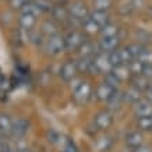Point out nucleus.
Here are the masks:
<instances>
[{
    "mask_svg": "<svg viewBox=\"0 0 152 152\" xmlns=\"http://www.w3.org/2000/svg\"><path fill=\"white\" fill-rule=\"evenodd\" d=\"M124 101H126L124 99V92H121V91H116V92L112 95L110 99L106 102V103H107V110L109 112L119 110Z\"/></svg>",
    "mask_w": 152,
    "mask_h": 152,
    "instance_id": "ddd939ff",
    "label": "nucleus"
},
{
    "mask_svg": "<svg viewBox=\"0 0 152 152\" xmlns=\"http://www.w3.org/2000/svg\"><path fill=\"white\" fill-rule=\"evenodd\" d=\"M94 10L98 11H107L112 7V0H92Z\"/></svg>",
    "mask_w": 152,
    "mask_h": 152,
    "instance_id": "c756f323",
    "label": "nucleus"
},
{
    "mask_svg": "<svg viewBox=\"0 0 152 152\" xmlns=\"http://www.w3.org/2000/svg\"><path fill=\"white\" fill-rule=\"evenodd\" d=\"M145 99H147L148 102H151L152 103V89L151 88H148L147 92H145Z\"/></svg>",
    "mask_w": 152,
    "mask_h": 152,
    "instance_id": "58836bf2",
    "label": "nucleus"
},
{
    "mask_svg": "<svg viewBox=\"0 0 152 152\" xmlns=\"http://www.w3.org/2000/svg\"><path fill=\"white\" fill-rule=\"evenodd\" d=\"M105 83H106V84H109V85H110V87H113L115 89H117V88H119V84L121 83V81L116 78V77H115V75H113L112 73H109V74H106Z\"/></svg>",
    "mask_w": 152,
    "mask_h": 152,
    "instance_id": "f704fd0d",
    "label": "nucleus"
},
{
    "mask_svg": "<svg viewBox=\"0 0 152 152\" xmlns=\"http://www.w3.org/2000/svg\"><path fill=\"white\" fill-rule=\"evenodd\" d=\"M15 152H31V151H29L27 147H23V148H17V149H15Z\"/></svg>",
    "mask_w": 152,
    "mask_h": 152,
    "instance_id": "ea45409f",
    "label": "nucleus"
},
{
    "mask_svg": "<svg viewBox=\"0 0 152 152\" xmlns=\"http://www.w3.org/2000/svg\"><path fill=\"white\" fill-rule=\"evenodd\" d=\"M120 39L119 37H113V38H102L101 41L98 42V52H102V53H110V52L116 50L117 46L120 43Z\"/></svg>",
    "mask_w": 152,
    "mask_h": 152,
    "instance_id": "6e6552de",
    "label": "nucleus"
},
{
    "mask_svg": "<svg viewBox=\"0 0 152 152\" xmlns=\"http://www.w3.org/2000/svg\"><path fill=\"white\" fill-rule=\"evenodd\" d=\"M95 50H96V48H95V45H94L92 42L85 41L83 45H81V48L78 49L80 57H94Z\"/></svg>",
    "mask_w": 152,
    "mask_h": 152,
    "instance_id": "4be33fe9",
    "label": "nucleus"
},
{
    "mask_svg": "<svg viewBox=\"0 0 152 152\" xmlns=\"http://www.w3.org/2000/svg\"><path fill=\"white\" fill-rule=\"evenodd\" d=\"M151 131H152V130H151Z\"/></svg>",
    "mask_w": 152,
    "mask_h": 152,
    "instance_id": "37998d69",
    "label": "nucleus"
},
{
    "mask_svg": "<svg viewBox=\"0 0 152 152\" xmlns=\"http://www.w3.org/2000/svg\"><path fill=\"white\" fill-rule=\"evenodd\" d=\"M28 127H29L28 120L23 119V117H20V119L14 120V121H13V131H11V135H13L14 138L21 140L24 135L27 134Z\"/></svg>",
    "mask_w": 152,
    "mask_h": 152,
    "instance_id": "9d476101",
    "label": "nucleus"
},
{
    "mask_svg": "<svg viewBox=\"0 0 152 152\" xmlns=\"http://www.w3.org/2000/svg\"><path fill=\"white\" fill-rule=\"evenodd\" d=\"M144 142V135L142 133L137 130V131H131V133L127 134V137H126V144H127V147L131 148V149H137L142 145Z\"/></svg>",
    "mask_w": 152,
    "mask_h": 152,
    "instance_id": "9b49d317",
    "label": "nucleus"
},
{
    "mask_svg": "<svg viewBox=\"0 0 152 152\" xmlns=\"http://www.w3.org/2000/svg\"><path fill=\"white\" fill-rule=\"evenodd\" d=\"M113 70V64L110 61L109 53H102L98 52V55L94 57V71L98 74H109Z\"/></svg>",
    "mask_w": 152,
    "mask_h": 152,
    "instance_id": "f03ea898",
    "label": "nucleus"
},
{
    "mask_svg": "<svg viewBox=\"0 0 152 152\" xmlns=\"http://www.w3.org/2000/svg\"><path fill=\"white\" fill-rule=\"evenodd\" d=\"M120 28L113 23H109L106 27H103L101 29L102 38H113V37H119Z\"/></svg>",
    "mask_w": 152,
    "mask_h": 152,
    "instance_id": "393cba45",
    "label": "nucleus"
},
{
    "mask_svg": "<svg viewBox=\"0 0 152 152\" xmlns=\"http://www.w3.org/2000/svg\"><path fill=\"white\" fill-rule=\"evenodd\" d=\"M69 13H70V17L78 20V21H84L85 18L89 17L88 7L83 0H74V1H71L69 6Z\"/></svg>",
    "mask_w": 152,
    "mask_h": 152,
    "instance_id": "7ed1b4c3",
    "label": "nucleus"
},
{
    "mask_svg": "<svg viewBox=\"0 0 152 152\" xmlns=\"http://www.w3.org/2000/svg\"><path fill=\"white\" fill-rule=\"evenodd\" d=\"M116 91H117V89H115L113 87H110L109 84H106L105 81H103V83L99 84V85L96 87V89H95V96H96L98 101L107 102Z\"/></svg>",
    "mask_w": 152,
    "mask_h": 152,
    "instance_id": "1a4fd4ad",
    "label": "nucleus"
},
{
    "mask_svg": "<svg viewBox=\"0 0 152 152\" xmlns=\"http://www.w3.org/2000/svg\"><path fill=\"white\" fill-rule=\"evenodd\" d=\"M20 27H21V29H24V31H31L34 27H35V24H37V17L35 15H32V14H28V13H21V15H20Z\"/></svg>",
    "mask_w": 152,
    "mask_h": 152,
    "instance_id": "4468645a",
    "label": "nucleus"
},
{
    "mask_svg": "<svg viewBox=\"0 0 152 152\" xmlns=\"http://www.w3.org/2000/svg\"><path fill=\"white\" fill-rule=\"evenodd\" d=\"M117 55H119V60H120V64H130L131 61L134 60L133 55L130 53V50L126 48H120L117 49Z\"/></svg>",
    "mask_w": 152,
    "mask_h": 152,
    "instance_id": "bb28decb",
    "label": "nucleus"
},
{
    "mask_svg": "<svg viewBox=\"0 0 152 152\" xmlns=\"http://www.w3.org/2000/svg\"><path fill=\"white\" fill-rule=\"evenodd\" d=\"M75 64L80 73H89L94 70V57H80Z\"/></svg>",
    "mask_w": 152,
    "mask_h": 152,
    "instance_id": "6ab92c4d",
    "label": "nucleus"
},
{
    "mask_svg": "<svg viewBox=\"0 0 152 152\" xmlns=\"http://www.w3.org/2000/svg\"><path fill=\"white\" fill-rule=\"evenodd\" d=\"M52 15L56 21H61V23H66L69 21L70 18V13H69V9H66L64 4H57V6H53L52 9Z\"/></svg>",
    "mask_w": 152,
    "mask_h": 152,
    "instance_id": "2eb2a0df",
    "label": "nucleus"
},
{
    "mask_svg": "<svg viewBox=\"0 0 152 152\" xmlns=\"http://www.w3.org/2000/svg\"><path fill=\"white\" fill-rule=\"evenodd\" d=\"M112 74H113L117 80H120V81H126V80L130 77L131 71H130L129 64H119V66H115V67H113Z\"/></svg>",
    "mask_w": 152,
    "mask_h": 152,
    "instance_id": "a211bd4d",
    "label": "nucleus"
},
{
    "mask_svg": "<svg viewBox=\"0 0 152 152\" xmlns=\"http://www.w3.org/2000/svg\"><path fill=\"white\" fill-rule=\"evenodd\" d=\"M29 0H10V6L14 10H23Z\"/></svg>",
    "mask_w": 152,
    "mask_h": 152,
    "instance_id": "c9c22d12",
    "label": "nucleus"
},
{
    "mask_svg": "<svg viewBox=\"0 0 152 152\" xmlns=\"http://www.w3.org/2000/svg\"><path fill=\"white\" fill-rule=\"evenodd\" d=\"M91 96H92V87H91V84L87 83V81H84L83 85H81L77 91L73 92L74 101L77 102L78 105H85V103H88V101L91 99Z\"/></svg>",
    "mask_w": 152,
    "mask_h": 152,
    "instance_id": "39448f33",
    "label": "nucleus"
},
{
    "mask_svg": "<svg viewBox=\"0 0 152 152\" xmlns=\"http://www.w3.org/2000/svg\"><path fill=\"white\" fill-rule=\"evenodd\" d=\"M35 1V4L38 6V9L42 11H45V13H49V11H52V9H53V4H52L50 0H34Z\"/></svg>",
    "mask_w": 152,
    "mask_h": 152,
    "instance_id": "473e14b6",
    "label": "nucleus"
},
{
    "mask_svg": "<svg viewBox=\"0 0 152 152\" xmlns=\"http://www.w3.org/2000/svg\"><path fill=\"white\" fill-rule=\"evenodd\" d=\"M135 60H138L140 63H142L144 66H151L152 64V52L144 49V50L141 52V55H140Z\"/></svg>",
    "mask_w": 152,
    "mask_h": 152,
    "instance_id": "2f4dec72",
    "label": "nucleus"
},
{
    "mask_svg": "<svg viewBox=\"0 0 152 152\" xmlns=\"http://www.w3.org/2000/svg\"><path fill=\"white\" fill-rule=\"evenodd\" d=\"M127 49L130 50V53L133 55L134 60H135L140 55H141V52H142L145 48H144V45H141V43H131V45L127 46Z\"/></svg>",
    "mask_w": 152,
    "mask_h": 152,
    "instance_id": "72a5a7b5",
    "label": "nucleus"
},
{
    "mask_svg": "<svg viewBox=\"0 0 152 152\" xmlns=\"http://www.w3.org/2000/svg\"><path fill=\"white\" fill-rule=\"evenodd\" d=\"M141 96H142V95H141V91L137 89L135 87H133V85L124 92V99L127 102H130V103H133V105H135L137 102L141 101V99H142Z\"/></svg>",
    "mask_w": 152,
    "mask_h": 152,
    "instance_id": "412c9836",
    "label": "nucleus"
},
{
    "mask_svg": "<svg viewBox=\"0 0 152 152\" xmlns=\"http://www.w3.org/2000/svg\"><path fill=\"white\" fill-rule=\"evenodd\" d=\"M133 152H152V149H151V148H148V147H144V145H141L140 148L134 149Z\"/></svg>",
    "mask_w": 152,
    "mask_h": 152,
    "instance_id": "4c0bfd02",
    "label": "nucleus"
},
{
    "mask_svg": "<svg viewBox=\"0 0 152 152\" xmlns=\"http://www.w3.org/2000/svg\"><path fill=\"white\" fill-rule=\"evenodd\" d=\"M129 67H130L131 74H134V75H141V74H144V70H145L147 66H144L142 63H140L138 60H133L129 64Z\"/></svg>",
    "mask_w": 152,
    "mask_h": 152,
    "instance_id": "7c9ffc66",
    "label": "nucleus"
},
{
    "mask_svg": "<svg viewBox=\"0 0 152 152\" xmlns=\"http://www.w3.org/2000/svg\"><path fill=\"white\" fill-rule=\"evenodd\" d=\"M27 38L29 42H32L34 45H43L45 43V35L41 32V29L39 31H34V29H31V31H28L27 32Z\"/></svg>",
    "mask_w": 152,
    "mask_h": 152,
    "instance_id": "a878e982",
    "label": "nucleus"
},
{
    "mask_svg": "<svg viewBox=\"0 0 152 152\" xmlns=\"http://www.w3.org/2000/svg\"><path fill=\"white\" fill-rule=\"evenodd\" d=\"M83 78H81V77H78V75H77V77H75V78L74 80H71V81H70V88H71V91H77V89H78L80 87H81V85H83Z\"/></svg>",
    "mask_w": 152,
    "mask_h": 152,
    "instance_id": "e433bc0d",
    "label": "nucleus"
},
{
    "mask_svg": "<svg viewBox=\"0 0 152 152\" xmlns=\"http://www.w3.org/2000/svg\"><path fill=\"white\" fill-rule=\"evenodd\" d=\"M84 42H85V38H84V35L80 31H70L64 37L66 50H69V52L78 50Z\"/></svg>",
    "mask_w": 152,
    "mask_h": 152,
    "instance_id": "20e7f679",
    "label": "nucleus"
},
{
    "mask_svg": "<svg viewBox=\"0 0 152 152\" xmlns=\"http://www.w3.org/2000/svg\"><path fill=\"white\" fill-rule=\"evenodd\" d=\"M151 67H152V64H151Z\"/></svg>",
    "mask_w": 152,
    "mask_h": 152,
    "instance_id": "79ce46f5",
    "label": "nucleus"
},
{
    "mask_svg": "<svg viewBox=\"0 0 152 152\" xmlns=\"http://www.w3.org/2000/svg\"><path fill=\"white\" fill-rule=\"evenodd\" d=\"M89 17H91V18H92L101 28L106 27L107 24L110 23V18H109L107 11H98V10H94L92 13L89 14Z\"/></svg>",
    "mask_w": 152,
    "mask_h": 152,
    "instance_id": "f3484780",
    "label": "nucleus"
},
{
    "mask_svg": "<svg viewBox=\"0 0 152 152\" xmlns=\"http://www.w3.org/2000/svg\"><path fill=\"white\" fill-rule=\"evenodd\" d=\"M83 28H84V31H85L87 34H89V35L101 32V29H102V28L99 27L92 18H91V17H88V18H85L83 21Z\"/></svg>",
    "mask_w": 152,
    "mask_h": 152,
    "instance_id": "b1692460",
    "label": "nucleus"
},
{
    "mask_svg": "<svg viewBox=\"0 0 152 152\" xmlns=\"http://www.w3.org/2000/svg\"><path fill=\"white\" fill-rule=\"evenodd\" d=\"M77 73H78V69H77L75 61H73V60H67L66 63H63L61 69H60V75L66 83H70L71 80L75 78Z\"/></svg>",
    "mask_w": 152,
    "mask_h": 152,
    "instance_id": "0eeeda50",
    "label": "nucleus"
},
{
    "mask_svg": "<svg viewBox=\"0 0 152 152\" xmlns=\"http://www.w3.org/2000/svg\"><path fill=\"white\" fill-rule=\"evenodd\" d=\"M137 127L140 129V131H149V130H152V115L138 117Z\"/></svg>",
    "mask_w": 152,
    "mask_h": 152,
    "instance_id": "cd10ccee",
    "label": "nucleus"
},
{
    "mask_svg": "<svg viewBox=\"0 0 152 152\" xmlns=\"http://www.w3.org/2000/svg\"><path fill=\"white\" fill-rule=\"evenodd\" d=\"M43 49L46 50L48 55L57 56L66 49L64 45V37H61L59 34H56L53 37L46 38V41L43 43Z\"/></svg>",
    "mask_w": 152,
    "mask_h": 152,
    "instance_id": "f257e3e1",
    "label": "nucleus"
},
{
    "mask_svg": "<svg viewBox=\"0 0 152 152\" xmlns=\"http://www.w3.org/2000/svg\"><path fill=\"white\" fill-rule=\"evenodd\" d=\"M149 84H151V80L147 78L145 75H134L133 78V87H135L137 89H140L141 92L142 91H147L148 88H149Z\"/></svg>",
    "mask_w": 152,
    "mask_h": 152,
    "instance_id": "5701e85b",
    "label": "nucleus"
},
{
    "mask_svg": "<svg viewBox=\"0 0 152 152\" xmlns=\"http://www.w3.org/2000/svg\"><path fill=\"white\" fill-rule=\"evenodd\" d=\"M1 137H3V135H1V133H0V144H1Z\"/></svg>",
    "mask_w": 152,
    "mask_h": 152,
    "instance_id": "a19ab883",
    "label": "nucleus"
},
{
    "mask_svg": "<svg viewBox=\"0 0 152 152\" xmlns=\"http://www.w3.org/2000/svg\"><path fill=\"white\" fill-rule=\"evenodd\" d=\"M14 120L6 113H0V133L1 135H11Z\"/></svg>",
    "mask_w": 152,
    "mask_h": 152,
    "instance_id": "dca6fc26",
    "label": "nucleus"
},
{
    "mask_svg": "<svg viewBox=\"0 0 152 152\" xmlns=\"http://www.w3.org/2000/svg\"><path fill=\"white\" fill-rule=\"evenodd\" d=\"M134 115L137 117H144V116L152 115V103L148 102L145 98L141 99L140 102H137L134 105Z\"/></svg>",
    "mask_w": 152,
    "mask_h": 152,
    "instance_id": "f8f14e48",
    "label": "nucleus"
},
{
    "mask_svg": "<svg viewBox=\"0 0 152 152\" xmlns=\"http://www.w3.org/2000/svg\"><path fill=\"white\" fill-rule=\"evenodd\" d=\"M41 32L46 38L53 37V35L57 34V25H56L55 21H52V20H45L41 25Z\"/></svg>",
    "mask_w": 152,
    "mask_h": 152,
    "instance_id": "aec40b11",
    "label": "nucleus"
},
{
    "mask_svg": "<svg viewBox=\"0 0 152 152\" xmlns=\"http://www.w3.org/2000/svg\"><path fill=\"white\" fill-rule=\"evenodd\" d=\"M94 124L98 130H107L113 124V113L109 110L99 112L94 119Z\"/></svg>",
    "mask_w": 152,
    "mask_h": 152,
    "instance_id": "423d86ee",
    "label": "nucleus"
},
{
    "mask_svg": "<svg viewBox=\"0 0 152 152\" xmlns=\"http://www.w3.org/2000/svg\"><path fill=\"white\" fill-rule=\"evenodd\" d=\"M112 145V140L110 137H107V135H103V137H99L96 140V142H95V147H96L98 151H107Z\"/></svg>",
    "mask_w": 152,
    "mask_h": 152,
    "instance_id": "c85d7f7f",
    "label": "nucleus"
}]
</instances>
